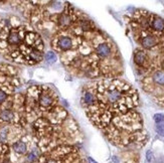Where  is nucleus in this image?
I'll return each instance as SVG.
<instances>
[{
	"mask_svg": "<svg viewBox=\"0 0 164 163\" xmlns=\"http://www.w3.org/2000/svg\"><path fill=\"white\" fill-rule=\"evenodd\" d=\"M97 53L100 56H102V58H106V56H108L109 53H110V47H109L107 44H100L99 47H97Z\"/></svg>",
	"mask_w": 164,
	"mask_h": 163,
	"instance_id": "obj_1",
	"label": "nucleus"
},
{
	"mask_svg": "<svg viewBox=\"0 0 164 163\" xmlns=\"http://www.w3.org/2000/svg\"><path fill=\"white\" fill-rule=\"evenodd\" d=\"M156 41H155V38H152V36H146L142 39V45L145 48H151L153 47Z\"/></svg>",
	"mask_w": 164,
	"mask_h": 163,
	"instance_id": "obj_2",
	"label": "nucleus"
},
{
	"mask_svg": "<svg viewBox=\"0 0 164 163\" xmlns=\"http://www.w3.org/2000/svg\"><path fill=\"white\" fill-rule=\"evenodd\" d=\"M152 26H153L154 29L156 30H163L164 29V20L163 19L159 18V17H156L154 19L153 22H152Z\"/></svg>",
	"mask_w": 164,
	"mask_h": 163,
	"instance_id": "obj_3",
	"label": "nucleus"
},
{
	"mask_svg": "<svg viewBox=\"0 0 164 163\" xmlns=\"http://www.w3.org/2000/svg\"><path fill=\"white\" fill-rule=\"evenodd\" d=\"M59 47H62V50H67L71 47V41L68 38H62L59 41Z\"/></svg>",
	"mask_w": 164,
	"mask_h": 163,
	"instance_id": "obj_4",
	"label": "nucleus"
},
{
	"mask_svg": "<svg viewBox=\"0 0 164 163\" xmlns=\"http://www.w3.org/2000/svg\"><path fill=\"white\" fill-rule=\"evenodd\" d=\"M13 149L15 150V152L22 154L26 151V145H25L23 142H16L15 144L13 145Z\"/></svg>",
	"mask_w": 164,
	"mask_h": 163,
	"instance_id": "obj_5",
	"label": "nucleus"
},
{
	"mask_svg": "<svg viewBox=\"0 0 164 163\" xmlns=\"http://www.w3.org/2000/svg\"><path fill=\"white\" fill-rule=\"evenodd\" d=\"M134 61L137 65H141L145 61V53H143V51H138L134 56Z\"/></svg>",
	"mask_w": 164,
	"mask_h": 163,
	"instance_id": "obj_6",
	"label": "nucleus"
},
{
	"mask_svg": "<svg viewBox=\"0 0 164 163\" xmlns=\"http://www.w3.org/2000/svg\"><path fill=\"white\" fill-rule=\"evenodd\" d=\"M153 80L158 85H164V73L163 71H157L154 74Z\"/></svg>",
	"mask_w": 164,
	"mask_h": 163,
	"instance_id": "obj_7",
	"label": "nucleus"
},
{
	"mask_svg": "<svg viewBox=\"0 0 164 163\" xmlns=\"http://www.w3.org/2000/svg\"><path fill=\"white\" fill-rule=\"evenodd\" d=\"M120 93L118 92L117 90H114V91H111L110 93L108 94V99H109V101L112 102V103H114V102H117L118 100L120 99Z\"/></svg>",
	"mask_w": 164,
	"mask_h": 163,
	"instance_id": "obj_8",
	"label": "nucleus"
},
{
	"mask_svg": "<svg viewBox=\"0 0 164 163\" xmlns=\"http://www.w3.org/2000/svg\"><path fill=\"white\" fill-rule=\"evenodd\" d=\"M13 113L11 112V111L9 110H4V111H2V113H1V115H0V117H1V119L2 120H4V121H11V120L13 119Z\"/></svg>",
	"mask_w": 164,
	"mask_h": 163,
	"instance_id": "obj_9",
	"label": "nucleus"
},
{
	"mask_svg": "<svg viewBox=\"0 0 164 163\" xmlns=\"http://www.w3.org/2000/svg\"><path fill=\"white\" fill-rule=\"evenodd\" d=\"M8 41H9V44H18V42H19V36H18V34L15 33V32L10 33L9 38H8Z\"/></svg>",
	"mask_w": 164,
	"mask_h": 163,
	"instance_id": "obj_10",
	"label": "nucleus"
},
{
	"mask_svg": "<svg viewBox=\"0 0 164 163\" xmlns=\"http://www.w3.org/2000/svg\"><path fill=\"white\" fill-rule=\"evenodd\" d=\"M51 103V99L47 96H44L41 99H40V104L44 106H48Z\"/></svg>",
	"mask_w": 164,
	"mask_h": 163,
	"instance_id": "obj_11",
	"label": "nucleus"
},
{
	"mask_svg": "<svg viewBox=\"0 0 164 163\" xmlns=\"http://www.w3.org/2000/svg\"><path fill=\"white\" fill-rule=\"evenodd\" d=\"M45 59H47V61H50V62H53L56 59V54H54L53 51H48L47 53V56H45Z\"/></svg>",
	"mask_w": 164,
	"mask_h": 163,
	"instance_id": "obj_12",
	"label": "nucleus"
},
{
	"mask_svg": "<svg viewBox=\"0 0 164 163\" xmlns=\"http://www.w3.org/2000/svg\"><path fill=\"white\" fill-rule=\"evenodd\" d=\"M70 20H71L70 17H68V15H65V14L60 16V23H62V25L68 24V23H70Z\"/></svg>",
	"mask_w": 164,
	"mask_h": 163,
	"instance_id": "obj_13",
	"label": "nucleus"
},
{
	"mask_svg": "<svg viewBox=\"0 0 164 163\" xmlns=\"http://www.w3.org/2000/svg\"><path fill=\"white\" fill-rule=\"evenodd\" d=\"M85 101H86V103H88V104H92V103L94 102V97H93V95L92 94H90V93H87V94H85Z\"/></svg>",
	"mask_w": 164,
	"mask_h": 163,
	"instance_id": "obj_14",
	"label": "nucleus"
},
{
	"mask_svg": "<svg viewBox=\"0 0 164 163\" xmlns=\"http://www.w3.org/2000/svg\"><path fill=\"white\" fill-rule=\"evenodd\" d=\"M154 121L156 123H161L164 121V114H155Z\"/></svg>",
	"mask_w": 164,
	"mask_h": 163,
	"instance_id": "obj_15",
	"label": "nucleus"
},
{
	"mask_svg": "<svg viewBox=\"0 0 164 163\" xmlns=\"http://www.w3.org/2000/svg\"><path fill=\"white\" fill-rule=\"evenodd\" d=\"M156 131L159 135L164 136V124H158L156 126Z\"/></svg>",
	"mask_w": 164,
	"mask_h": 163,
	"instance_id": "obj_16",
	"label": "nucleus"
},
{
	"mask_svg": "<svg viewBox=\"0 0 164 163\" xmlns=\"http://www.w3.org/2000/svg\"><path fill=\"white\" fill-rule=\"evenodd\" d=\"M36 158H37V156H36V154L34 153V152H31V153H29V154H28V155H27V159L29 160L30 162L35 161Z\"/></svg>",
	"mask_w": 164,
	"mask_h": 163,
	"instance_id": "obj_17",
	"label": "nucleus"
},
{
	"mask_svg": "<svg viewBox=\"0 0 164 163\" xmlns=\"http://www.w3.org/2000/svg\"><path fill=\"white\" fill-rule=\"evenodd\" d=\"M146 157H147V161L148 162H151L152 160H153V158H154V157H153V153H152L150 150L147 151V153H146Z\"/></svg>",
	"mask_w": 164,
	"mask_h": 163,
	"instance_id": "obj_18",
	"label": "nucleus"
},
{
	"mask_svg": "<svg viewBox=\"0 0 164 163\" xmlns=\"http://www.w3.org/2000/svg\"><path fill=\"white\" fill-rule=\"evenodd\" d=\"M6 133H7V130L5 129V128H3V129L0 131V139L4 140L5 138H6Z\"/></svg>",
	"mask_w": 164,
	"mask_h": 163,
	"instance_id": "obj_19",
	"label": "nucleus"
},
{
	"mask_svg": "<svg viewBox=\"0 0 164 163\" xmlns=\"http://www.w3.org/2000/svg\"><path fill=\"white\" fill-rule=\"evenodd\" d=\"M6 94L3 93V92H0V103H2L4 101L5 99H6Z\"/></svg>",
	"mask_w": 164,
	"mask_h": 163,
	"instance_id": "obj_20",
	"label": "nucleus"
},
{
	"mask_svg": "<svg viewBox=\"0 0 164 163\" xmlns=\"http://www.w3.org/2000/svg\"><path fill=\"white\" fill-rule=\"evenodd\" d=\"M88 160H89V163H97L96 161H95V160H93V159H92L91 157H89V158H88Z\"/></svg>",
	"mask_w": 164,
	"mask_h": 163,
	"instance_id": "obj_21",
	"label": "nucleus"
},
{
	"mask_svg": "<svg viewBox=\"0 0 164 163\" xmlns=\"http://www.w3.org/2000/svg\"><path fill=\"white\" fill-rule=\"evenodd\" d=\"M113 160H114L115 163H119V160L117 159V157H113Z\"/></svg>",
	"mask_w": 164,
	"mask_h": 163,
	"instance_id": "obj_22",
	"label": "nucleus"
}]
</instances>
